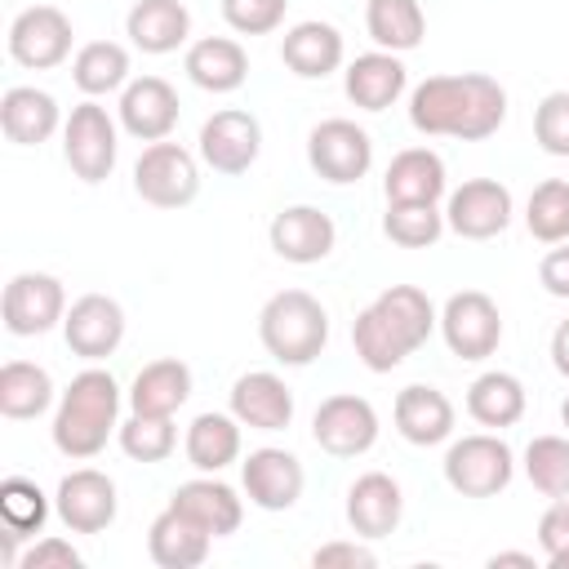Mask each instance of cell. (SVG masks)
I'll return each mask as SVG.
<instances>
[{
  "label": "cell",
  "mask_w": 569,
  "mask_h": 569,
  "mask_svg": "<svg viewBox=\"0 0 569 569\" xmlns=\"http://www.w3.org/2000/svg\"><path fill=\"white\" fill-rule=\"evenodd\" d=\"M507 120V89L485 71L427 76L409 89V124L427 138L485 142Z\"/></svg>",
  "instance_id": "obj_1"
},
{
  "label": "cell",
  "mask_w": 569,
  "mask_h": 569,
  "mask_svg": "<svg viewBox=\"0 0 569 569\" xmlns=\"http://www.w3.org/2000/svg\"><path fill=\"white\" fill-rule=\"evenodd\" d=\"M436 329H440V311L418 284H387L365 311H356L351 347H356V360L369 373H391Z\"/></svg>",
  "instance_id": "obj_2"
},
{
  "label": "cell",
  "mask_w": 569,
  "mask_h": 569,
  "mask_svg": "<svg viewBox=\"0 0 569 569\" xmlns=\"http://www.w3.org/2000/svg\"><path fill=\"white\" fill-rule=\"evenodd\" d=\"M120 382L111 378V369H80L67 391L58 396V409H53V449L62 458H98L107 449V440L120 431Z\"/></svg>",
  "instance_id": "obj_3"
},
{
  "label": "cell",
  "mask_w": 569,
  "mask_h": 569,
  "mask_svg": "<svg viewBox=\"0 0 569 569\" xmlns=\"http://www.w3.org/2000/svg\"><path fill=\"white\" fill-rule=\"evenodd\" d=\"M258 342L276 365L302 369L329 347V311L307 289H280L258 311Z\"/></svg>",
  "instance_id": "obj_4"
},
{
  "label": "cell",
  "mask_w": 569,
  "mask_h": 569,
  "mask_svg": "<svg viewBox=\"0 0 569 569\" xmlns=\"http://www.w3.org/2000/svg\"><path fill=\"white\" fill-rule=\"evenodd\" d=\"M116 156H120V129H116L111 111L98 98L76 102L71 116L62 120V160H67V169L80 182L98 187V182L111 178Z\"/></svg>",
  "instance_id": "obj_5"
},
{
  "label": "cell",
  "mask_w": 569,
  "mask_h": 569,
  "mask_svg": "<svg viewBox=\"0 0 569 569\" xmlns=\"http://www.w3.org/2000/svg\"><path fill=\"white\" fill-rule=\"evenodd\" d=\"M445 485L462 498H493L511 485L516 476V453L498 431H476L462 436L445 449Z\"/></svg>",
  "instance_id": "obj_6"
},
{
  "label": "cell",
  "mask_w": 569,
  "mask_h": 569,
  "mask_svg": "<svg viewBox=\"0 0 569 569\" xmlns=\"http://www.w3.org/2000/svg\"><path fill=\"white\" fill-rule=\"evenodd\" d=\"M133 191L151 209H182L200 196V160L182 142H147L133 164Z\"/></svg>",
  "instance_id": "obj_7"
},
{
  "label": "cell",
  "mask_w": 569,
  "mask_h": 569,
  "mask_svg": "<svg viewBox=\"0 0 569 569\" xmlns=\"http://www.w3.org/2000/svg\"><path fill=\"white\" fill-rule=\"evenodd\" d=\"M307 164L333 187H351L373 169V138L347 116H329L307 133Z\"/></svg>",
  "instance_id": "obj_8"
},
{
  "label": "cell",
  "mask_w": 569,
  "mask_h": 569,
  "mask_svg": "<svg viewBox=\"0 0 569 569\" xmlns=\"http://www.w3.org/2000/svg\"><path fill=\"white\" fill-rule=\"evenodd\" d=\"M440 338L458 360H489L502 342V311L480 289H458L440 307Z\"/></svg>",
  "instance_id": "obj_9"
},
{
  "label": "cell",
  "mask_w": 569,
  "mask_h": 569,
  "mask_svg": "<svg viewBox=\"0 0 569 569\" xmlns=\"http://www.w3.org/2000/svg\"><path fill=\"white\" fill-rule=\"evenodd\" d=\"M196 156H200L213 173H222V178L249 173L253 160L262 156V124H258V116L244 111V107H222V111H213V116L200 124Z\"/></svg>",
  "instance_id": "obj_10"
},
{
  "label": "cell",
  "mask_w": 569,
  "mask_h": 569,
  "mask_svg": "<svg viewBox=\"0 0 569 569\" xmlns=\"http://www.w3.org/2000/svg\"><path fill=\"white\" fill-rule=\"evenodd\" d=\"M0 316H4V329L13 338H40L53 325H62V316H67V289L49 271H18L4 284Z\"/></svg>",
  "instance_id": "obj_11"
},
{
  "label": "cell",
  "mask_w": 569,
  "mask_h": 569,
  "mask_svg": "<svg viewBox=\"0 0 569 569\" xmlns=\"http://www.w3.org/2000/svg\"><path fill=\"white\" fill-rule=\"evenodd\" d=\"M311 440L329 458H360L378 445V409L356 391H338L311 413Z\"/></svg>",
  "instance_id": "obj_12"
},
{
  "label": "cell",
  "mask_w": 569,
  "mask_h": 569,
  "mask_svg": "<svg viewBox=\"0 0 569 569\" xmlns=\"http://www.w3.org/2000/svg\"><path fill=\"white\" fill-rule=\"evenodd\" d=\"M71 18L58 4H31L9 22V58L27 71H53L71 58Z\"/></svg>",
  "instance_id": "obj_13"
},
{
  "label": "cell",
  "mask_w": 569,
  "mask_h": 569,
  "mask_svg": "<svg viewBox=\"0 0 569 569\" xmlns=\"http://www.w3.org/2000/svg\"><path fill=\"white\" fill-rule=\"evenodd\" d=\"M511 191L498 178H467L445 200V227L462 240H493L511 227Z\"/></svg>",
  "instance_id": "obj_14"
},
{
  "label": "cell",
  "mask_w": 569,
  "mask_h": 569,
  "mask_svg": "<svg viewBox=\"0 0 569 569\" xmlns=\"http://www.w3.org/2000/svg\"><path fill=\"white\" fill-rule=\"evenodd\" d=\"M53 511L71 533H102L116 525V511H120L116 480L98 467H76L58 480Z\"/></svg>",
  "instance_id": "obj_15"
},
{
  "label": "cell",
  "mask_w": 569,
  "mask_h": 569,
  "mask_svg": "<svg viewBox=\"0 0 569 569\" xmlns=\"http://www.w3.org/2000/svg\"><path fill=\"white\" fill-rule=\"evenodd\" d=\"M240 489L258 511H289L307 489V471L298 453L262 445L249 449V458H240Z\"/></svg>",
  "instance_id": "obj_16"
},
{
  "label": "cell",
  "mask_w": 569,
  "mask_h": 569,
  "mask_svg": "<svg viewBox=\"0 0 569 569\" xmlns=\"http://www.w3.org/2000/svg\"><path fill=\"white\" fill-rule=\"evenodd\" d=\"M116 116H120V129L129 138H138V142H164L178 129L182 102H178V89L164 76H133L120 89Z\"/></svg>",
  "instance_id": "obj_17"
},
{
  "label": "cell",
  "mask_w": 569,
  "mask_h": 569,
  "mask_svg": "<svg viewBox=\"0 0 569 569\" xmlns=\"http://www.w3.org/2000/svg\"><path fill=\"white\" fill-rule=\"evenodd\" d=\"M62 338L71 347V356L98 365L107 356H116V347L124 342V307L107 293H84L67 307L62 316Z\"/></svg>",
  "instance_id": "obj_18"
},
{
  "label": "cell",
  "mask_w": 569,
  "mask_h": 569,
  "mask_svg": "<svg viewBox=\"0 0 569 569\" xmlns=\"http://www.w3.org/2000/svg\"><path fill=\"white\" fill-rule=\"evenodd\" d=\"M267 240L276 249V258L293 262V267H311V262H325L338 244V227L325 209L316 204H289L271 218L267 227Z\"/></svg>",
  "instance_id": "obj_19"
},
{
  "label": "cell",
  "mask_w": 569,
  "mask_h": 569,
  "mask_svg": "<svg viewBox=\"0 0 569 569\" xmlns=\"http://www.w3.org/2000/svg\"><path fill=\"white\" fill-rule=\"evenodd\" d=\"M405 520V489L387 471H365L347 485V525L356 538L378 542L396 533Z\"/></svg>",
  "instance_id": "obj_20"
},
{
  "label": "cell",
  "mask_w": 569,
  "mask_h": 569,
  "mask_svg": "<svg viewBox=\"0 0 569 569\" xmlns=\"http://www.w3.org/2000/svg\"><path fill=\"white\" fill-rule=\"evenodd\" d=\"M227 409L240 418L249 431H284L293 422V391L284 387L280 373L271 369H249L231 382Z\"/></svg>",
  "instance_id": "obj_21"
},
{
  "label": "cell",
  "mask_w": 569,
  "mask_h": 569,
  "mask_svg": "<svg viewBox=\"0 0 569 569\" xmlns=\"http://www.w3.org/2000/svg\"><path fill=\"white\" fill-rule=\"evenodd\" d=\"M405 89H409V67L400 62V53H387V49H369L351 58L342 71V93L360 111H387L400 102Z\"/></svg>",
  "instance_id": "obj_22"
},
{
  "label": "cell",
  "mask_w": 569,
  "mask_h": 569,
  "mask_svg": "<svg viewBox=\"0 0 569 569\" xmlns=\"http://www.w3.org/2000/svg\"><path fill=\"white\" fill-rule=\"evenodd\" d=\"M391 418H396V431L418 445V449H431V445H445L453 436V400L440 391V387H427V382H409L396 405H391Z\"/></svg>",
  "instance_id": "obj_23"
},
{
  "label": "cell",
  "mask_w": 569,
  "mask_h": 569,
  "mask_svg": "<svg viewBox=\"0 0 569 569\" xmlns=\"http://www.w3.org/2000/svg\"><path fill=\"white\" fill-rule=\"evenodd\" d=\"M347 58V44H342V31L333 22H320V18H307V22H293L280 40V62L302 76V80H325L342 67Z\"/></svg>",
  "instance_id": "obj_24"
},
{
  "label": "cell",
  "mask_w": 569,
  "mask_h": 569,
  "mask_svg": "<svg viewBox=\"0 0 569 569\" xmlns=\"http://www.w3.org/2000/svg\"><path fill=\"white\" fill-rule=\"evenodd\" d=\"M182 71L204 93H236L249 80V53L231 36H200L187 44Z\"/></svg>",
  "instance_id": "obj_25"
},
{
  "label": "cell",
  "mask_w": 569,
  "mask_h": 569,
  "mask_svg": "<svg viewBox=\"0 0 569 569\" xmlns=\"http://www.w3.org/2000/svg\"><path fill=\"white\" fill-rule=\"evenodd\" d=\"M449 178H445V160L431 147H405L391 156L387 173H382V196L387 204H440Z\"/></svg>",
  "instance_id": "obj_26"
},
{
  "label": "cell",
  "mask_w": 569,
  "mask_h": 569,
  "mask_svg": "<svg viewBox=\"0 0 569 569\" xmlns=\"http://www.w3.org/2000/svg\"><path fill=\"white\" fill-rule=\"evenodd\" d=\"M169 502H173L178 511H187L196 525H204L213 538H231V533L240 529V520H244V498H240L227 480H218V476H209V471H200L196 480H182V485L169 493Z\"/></svg>",
  "instance_id": "obj_27"
},
{
  "label": "cell",
  "mask_w": 569,
  "mask_h": 569,
  "mask_svg": "<svg viewBox=\"0 0 569 569\" xmlns=\"http://www.w3.org/2000/svg\"><path fill=\"white\" fill-rule=\"evenodd\" d=\"M209 547H213V533L204 525H196L187 511H178L173 502L147 529V556L160 569H196L209 560Z\"/></svg>",
  "instance_id": "obj_28"
},
{
  "label": "cell",
  "mask_w": 569,
  "mask_h": 569,
  "mask_svg": "<svg viewBox=\"0 0 569 569\" xmlns=\"http://www.w3.org/2000/svg\"><path fill=\"white\" fill-rule=\"evenodd\" d=\"M0 129L9 142L18 147H40L62 129V111L58 98L36 89V84H13L0 98Z\"/></svg>",
  "instance_id": "obj_29"
},
{
  "label": "cell",
  "mask_w": 569,
  "mask_h": 569,
  "mask_svg": "<svg viewBox=\"0 0 569 569\" xmlns=\"http://www.w3.org/2000/svg\"><path fill=\"white\" fill-rule=\"evenodd\" d=\"M124 36L133 49L160 58L187 44L191 36V13L182 0H133V9L124 13Z\"/></svg>",
  "instance_id": "obj_30"
},
{
  "label": "cell",
  "mask_w": 569,
  "mask_h": 569,
  "mask_svg": "<svg viewBox=\"0 0 569 569\" xmlns=\"http://www.w3.org/2000/svg\"><path fill=\"white\" fill-rule=\"evenodd\" d=\"M187 400H191V369L178 356H164V360L142 365L133 373V382H129V413L173 418Z\"/></svg>",
  "instance_id": "obj_31"
},
{
  "label": "cell",
  "mask_w": 569,
  "mask_h": 569,
  "mask_svg": "<svg viewBox=\"0 0 569 569\" xmlns=\"http://www.w3.org/2000/svg\"><path fill=\"white\" fill-rule=\"evenodd\" d=\"M182 453L196 471H209V476L227 471L231 462H240V418L231 409L227 413H218V409L196 413L187 436H182Z\"/></svg>",
  "instance_id": "obj_32"
},
{
  "label": "cell",
  "mask_w": 569,
  "mask_h": 569,
  "mask_svg": "<svg viewBox=\"0 0 569 569\" xmlns=\"http://www.w3.org/2000/svg\"><path fill=\"white\" fill-rule=\"evenodd\" d=\"M525 382L507 369H485L480 378H471L467 387V413L471 422H480L485 431H502V427H516L525 418Z\"/></svg>",
  "instance_id": "obj_33"
},
{
  "label": "cell",
  "mask_w": 569,
  "mask_h": 569,
  "mask_svg": "<svg viewBox=\"0 0 569 569\" xmlns=\"http://www.w3.org/2000/svg\"><path fill=\"white\" fill-rule=\"evenodd\" d=\"M71 80L84 98H107L120 93L133 76H129V49L120 40H89L76 49L71 58Z\"/></svg>",
  "instance_id": "obj_34"
},
{
  "label": "cell",
  "mask_w": 569,
  "mask_h": 569,
  "mask_svg": "<svg viewBox=\"0 0 569 569\" xmlns=\"http://www.w3.org/2000/svg\"><path fill=\"white\" fill-rule=\"evenodd\" d=\"M53 409V378L36 360H9L0 369V413L13 422L40 418Z\"/></svg>",
  "instance_id": "obj_35"
},
{
  "label": "cell",
  "mask_w": 569,
  "mask_h": 569,
  "mask_svg": "<svg viewBox=\"0 0 569 569\" xmlns=\"http://www.w3.org/2000/svg\"><path fill=\"white\" fill-rule=\"evenodd\" d=\"M365 31L387 53H409L427 36V13L418 0H369L365 4Z\"/></svg>",
  "instance_id": "obj_36"
},
{
  "label": "cell",
  "mask_w": 569,
  "mask_h": 569,
  "mask_svg": "<svg viewBox=\"0 0 569 569\" xmlns=\"http://www.w3.org/2000/svg\"><path fill=\"white\" fill-rule=\"evenodd\" d=\"M525 227L542 244L569 240V178H542L525 200Z\"/></svg>",
  "instance_id": "obj_37"
},
{
  "label": "cell",
  "mask_w": 569,
  "mask_h": 569,
  "mask_svg": "<svg viewBox=\"0 0 569 569\" xmlns=\"http://www.w3.org/2000/svg\"><path fill=\"white\" fill-rule=\"evenodd\" d=\"M525 476L542 498H569V436H533L525 445Z\"/></svg>",
  "instance_id": "obj_38"
},
{
  "label": "cell",
  "mask_w": 569,
  "mask_h": 569,
  "mask_svg": "<svg viewBox=\"0 0 569 569\" xmlns=\"http://www.w3.org/2000/svg\"><path fill=\"white\" fill-rule=\"evenodd\" d=\"M445 209L440 204H387L382 213V236L400 249H427L445 236Z\"/></svg>",
  "instance_id": "obj_39"
},
{
  "label": "cell",
  "mask_w": 569,
  "mask_h": 569,
  "mask_svg": "<svg viewBox=\"0 0 569 569\" xmlns=\"http://www.w3.org/2000/svg\"><path fill=\"white\" fill-rule=\"evenodd\" d=\"M120 449L133 458V462H164L173 449H178V427L173 418H156V413H129L116 431Z\"/></svg>",
  "instance_id": "obj_40"
},
{
  "label": "cell",
  "mask_w": 569,
  "mask_h": 569,
  "mask_svg": "<svg viewBox=\"0 0 569 569\" xmlns=\"http://www.w3.org/2000/svg\"><path fill=\"white\" fill-rule=\"evenodd\" d=\"M0 520H4V529H13L18 538H36V533L44 529V520H49V498H44V489H40L36 480H27V476H9V480L0 485Z\"/></svg>",
  "instance_id": "obj_41"
},
{
  "label": "cell",
  "mask_w": 569,
  "mask_h": 569,
  "mask_svg": "<svg viewBox=\"0 0 569 569\" xmlns=\"http://www.w3.org/2000/svg\"><path fill=\"white\" fill-rule=\"evenodd\" d=\"M533 142L547 156L569 160V89H551L538 107H533Z\"/></svg>",
  "instance_id": "obj_42"
},
{
  "label": "cell",
  "mask_w": 569,
  "mask_h": 569,
  "mask_svg": "<svg viewBox=\"0 0 569 569\" xmlns=\"http://www.w3.org/2000/svg\"><path fill=\"white\" fill-rule=\"evenodd\" d=\"M289 0H222V18L236 36H271L284 22Z\"/></svg>",
  "instance_id": "obj_43"
},
{
  "label": "cell",
  "mask_w": 569,
  "mask_h": 569,
  "mask_svg": "<svg viewBox=\"0 0 569 569\" xmlns=\"http://www.w3.org/2000/svg\"><path fill=\"white\" fill-rule=\"evenodd\" d=\"M538 547L551 569H569V498H551L538 516Z\"/></svg>",
  "instance_id": "obj_44"
},
{
  "label": "cell",
  "mask_w": 569,
  "mask_h": 569,
  "mask_svg": "<svg viewBox=\"0 0 569 569\" xmlns=\"http://www.w3.org/2000/svg\"><path fill=\"white\" fill-rule=\"evenodd\" d=\"M80 565H84V556H80L67 538H58V533L31 542V547L18 556V569H80Z\"/></svg>",
  "instance_id": "obj_45"
},
{
  "label": "cell",
  "mask_w": 569,
  "mask_h": 569,
  "mask_svg": "<svg viewBox=\"0 0 569 569\" xmlns=\"http://www.w3.org/2000/svg\"><path fill=\"white\" fill-rule=\"evenodd\" d=\"M311 565L316 569H373L378 556L369 551L365 538H338V542H325L311 551Z\"/></svg>",
  "instance_id": "obj_46"
},
{
  "label": "cell",
  "mask_w": 569,
  "mask_h": 569,
  "mask_svg": "<svg viewBox=\"0 0 569 569\" xmlns=\"http://www.w3.org/2000/svg\"><path fill=\"white\" fill-rule=\"evenodd\" d=\"M538 284L551 293V298H569V240L551 244L538 262Z\"/></svg>",
  "instance_id": "obj_47"
},
{
  "label": "cell",
  "mask_w": 569,
  "mask_h": 569,
  "mask_svg": "<svg viewBox=\"0 0 569 569\" xmlns=\"http://www.w3.org/2000/svg\"><path fill=\"white\" fill-rule=\"evenodd\" d=\"M551 365H556V373L569 382V320H560L556 329H551Z\"/></svg>",
  "instance_id": "obj_48"
},
{
  "label": "cell",
  "mask_w": 569,
  "mask_h": 569,
  "mask_svg": "<svg viewBox=\"0 0 569 569\" xmlns=\"http://www.w3.org/2000/svg\"><path fill=\"white\" fill-rule=\"evenodd\" d=\"M489 565H493V569H498V565H525V569H533V556H529V551H493Z\"/></svg>",
  "instance_id": "obj_49"
},
{
  "label": "cell",
  "mask_w": 569,
  "mask_h": 569,
  "mask_svg": "<svg viewBox=\"0 0 569 569\" xmlns=\"http://www.w3.org/2000/svg\"><path fill=\"white\" fill-rule=\"evenodd\" d=\"M560 422L569 427V396H565V405H560Z\"/></svg>",
  "instance_id": "obj_50"
}]
</instances>
